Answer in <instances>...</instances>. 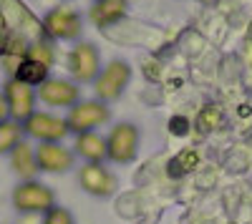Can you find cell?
Here are the masks:
<instances>
[{"label": "cell", "mask_w": 252, "mask_h": 224, "mask_svg": "<svg viewBox=\"0 0 252 224\" xmlns=\"http://www.w3.org/2000/svg\"><path fill=\"white\" fill-rule=\"evenodd\" d=\"M103 121H109V109L103 106L101 101H83V104L71 109L66 124H68V131L86 134L94 126H101Z\"/></svg>", "instance_id": "obj_2"}, {"label": "cell", "mask_w": 252, "mask_h": 224, "mask_svg": "<svg viewBox=\"0 0 252 224\" xmlns=\"http://www.w3.org/2000/svg\"><path fill=\"white\" fill-rule=\"evenodd\" d=\"M129 76H131V71H129V66H126L124 60H114V63H109L106 68L98 73V78H96V93H98V98H106V101L119 98L124 86L129 84Z\"/></svg>", "instance_id": "obj_3"}, {"label": "cell", "mask_w": 252, "mask_h": 224, "mask_svg": "<svg viewBox=\"0 0 252 224\" xmlns=\"http://www.w3.org/2000/svg\"><path fill=\"white\" fill-rule=\"evenodd\" d=\"M126 13V0H98L91 8V20L96 26H109Z\"/></svg>", "instance_id": "obj_13"}, {"label": "cell", "mask_w": 252, "mask_h": 224, "mask_svg": "<svg viewBox=\"0 0 252 224\" xmlns=\"http://www.w3.org/2000/svg\"><path fill=\"white\" fill-rule=\"evenodd\" d=\"M68 68L76 81H96L101 73L98 66V51L91 43H78L68 58Z\"/></svg>", "instance_id": "obj_5"}, {"label": "cell", "mask_w": 252, "mask_h": 224, "mask_svg": "<svg viewBox=\"0 0 252 224\" xmlns=\"http://www.w3.org/2000/svg\"><path fill=\"white\" fill-rule=\"evenodd\" d=\"M38 96L46 101V104L51 106H71L73 101L78 98V88L73 84H68V81H43L40 84V91Z\"/></svg>", "instance_id": "obj_11"}, {"label": "cell", "mask_w": 252, "mask_h": 224, "mask_svg": "<svg viewBox=\"0 0 252 224\" xmlns=\"http://www.w3.org/2000/svg\"><path fill=\"white\" fill-rule=\"evenodd\" d=\"M35 161H38V169H46V171H66L73 167V154L68 149H63L53 141H43L35 151Z\"/></svg>", "instance_id": "obj_9"}, {"label": "cell", "mask_w": 252, "mask_h": 224, "mask_svg": "<svg viewBox=\"0 0 252 224\" xmlns=\"http://www.w3.org/2000/svg\"><path fill=\"white\" fill-rule=\"evenodd\" d=\"M136 144H139V131L131 124H119L114 126L106 146H109V156L119 164H126L136 156Z\"/></svg>", "instance_id": "obj_4"}, {"label": "cell", "mask_w": 252, "mask_h": 224, "mask_svg": "<svg viewBox=\"0 0 252 224\" xmlns=\"http://www.w3.org/2000/svg\"><path fill=\"white\" fill-rule=\"evenodd\" d=\"M199 164V154L194 149H184L182 154H177V159L169 161V176L179 179L189 171H194V167Z\"/></svg>", "instance_id": "obj_16"}, {"label": "cell", "mask_w": 252, "mask_h": 224, "mask_svg": "<svg viewBox=\"0 0 252 224\" xmlns=\"http://www.w3.org/2000/svg\"><path fill=\"white\" fill-rule=\"evenodd\" d=\"M13 169L20 174V176H33L38 171V161H35V154L28 144H18L13 149Z\"/></svg>", "instance_id": "obj_14"}, {"label": "cell", "mask_w": 252, "mask_h": 224, "mask_svg": "<svg viewBox=\"0 0 252 224\" xmlns=\"http://www.w3.org/2000/svg\"><path fill=\"white\" fill-rule=\"evenodd\" d=\"M13 204L20 212H48L53 209V192L38 181H26L13 192Z\"/></svg>", "instance_id": "obj_1"}, {"label": "cell", "mask_w": 252, "mask_h": 224, "mask_svg": "<svg viewBox=\"0 0 252 224\" xmlns=\"http://www.w3.org/2000/svg\"><path fill=\"white\" fill-rule=\"evenodd\" d=\"M220 124H222V111H220L217 106H204V109H202V113H199V118H197L199 131H202V134H207V131L217 129Z\"/></svg>", "instance_id": "obj_18"}, {"label": "cell", "mask_w": 252, "mask_h": 224, "mask_svg": "<svg viewBox=\"0 0 252 224\" xmlns=\"http://www.w3.org/2000/svg\"><path fill=\"white\" fill-rule=\"evenodd\" d=\"M189 124H187V118H182V116H177V118H172L169 121V131L172 134H177V136H184L189 129H187Z\"/></svg>", "instance_id": "obj_21"}, {"label": "cell", "mask_w": 252, "mask_h": 224, "mask_svg": "<svg viewBox=\"0 0 252 224\" xmlns=\"http://www.w3.org/2000/svg\"><path fill=\"white\" fill-rule=\"evenodd\" d=\"M250 38H252V30H250Z\"/></svg>", "instance_id": "obj_23"}, {"label": "cell", "mask_w": 252, "mask_h": 224, "mask_svg": "<svg viewBox=\"0 0 252 224\" xmlns=\"http://www.w3.org/2000/svg\"><path fill=\"white\" fill-rule=\"evenodd\" d=\"M33 88L20 84V81H10L5 86V101H8V111L13 113V118L26 121L33 113Z\"/></svg>", "instance_id": "obj_10"}, {"label": "cell", "mask_w": 252, "mask_h": 224, "mask_svg": "<svg viewBox=\"0 0 252 224\" xmlns=\"http://www.w3.org/2000/svg\"><path fill=\"white\" fill-rule=\"evenodd\" d=\"M43 28L53 38H76L81 33V18L66 8H56L46 15Z\"/></svg>", "instance_id": "obj_8"}, {"label": "cell", "mask_w": 252, "mask_h": 224, "mask_svg": "<svg viewBox=\"0 0 252 224\" xmlns=\"http://www.w3.org/2000/svg\"><path fill=\"white\" fill-rule=\"evenodd\" d=\"M26 131L40 141H61L68 134V124L63 118H56L51 113H31L26 118Z\"/></svg>", "instance_id": "obj_6"}, {"label": "cell", "mask_w": 252, "mask_h": 224, "mask_svg": "<svg viewBox=\"0 0 252 224\" xmlns=\"http://www.w3.org/2000/svg\"><path fill=\"white\" fill-rule=\"evenodd\" d=\"M46 73H48L46 66H40V63H35V60H28L26 58V60H20V66L15 68V81H20V84H26V86L43 84Z\"/></svg>", "instance_id": "obj_15"}, {"label": "cell", "mask_w": 252, "mask_h": 224, "mask_svg": "<svg viewBox=\"0 0 252 224\" xmlns=\"http://www.w3.org/2000/svg\"><path fill=\"white\" fill-rule=\"evenodd\" d=\"M28 60H35V63H40V66H51L53 63V51L48 48V46H43V43H35L31 51H28Z\"/></svg>", "instance_id": "obj_19"}, {"label": "cell", "mask_w": 252, "mask_h": 224, "mask_svg": "<svg viewBox=\"0 0 252 224\" xmlns=\"http://www.w3.org/2000/svg\"><path fill=\"white\" fill-rule=\"evenodd\" d=\"M43 224H73V217L66 212V209H48V214H46V222Z\"/></svg>", "instance_id": "obj_20"}, {"label": "cell", "mask_w": 252, "mask_h": 224, "mask_svg": "<svg viewBox=\"0 0 252 224\" xmlns=\"http://www.w3.org/2000/svg\"><path fill=\"white\" fill-rule=\"evenodd\" d=\"M5 116H8V101H5V96H0V124L5 121Z\"/></svg>", "instance_id": "obj_22"}, {"label": "cell", "mask_w": 252, "mask_h": 224, "mask_svg": "<svg viewBox=\"0 0 252 224\" xmlns=\"http://www.w3.org/2000/svg\"><path fill=\"white\" fill-rule=\"evenodd\" d=\"M76 151L89 159V164H98L103 156H109V146H106V139H101L98 134L94 131H86V134H78V141H76Z\"/></svg>", "instance_id": "obj_12"}, {"label": "cell", "mask_w": 252, "mask_h": 224, "mask_svg": "<svg viewBox=\"0 0 252 224\" xmlns=\"http://www.w3.org/2000/svg\"><path fill=\"white\" fill-rule=\"evenodd\" d=\"M78 181L89 194H96V196H109L114 194V187H116V179L101 164H86L78 174Z\"/></svg>", "instance_id": "obj_7"}, {"label": "cell", "mask_w": 252, "mask_h": 224, "mask_svg": "<svg viewBox=\"0 0 252 224\" xmlns=\"http://www.w3.org/2000/svg\"><path fill=\"white\" fill-rule=\"evenodd\" d=\"M20 124L18 121H3L0 124V154H5L20 144Z\"/></svg>", "instance_id": "obj_17"}]
</instances>
